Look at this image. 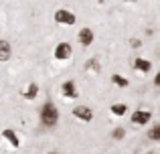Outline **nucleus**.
<instances>
[{"mask_svg":"<svg viewBox=\"0 0 160 154\" xmlns=\"http://www.w3.org/2000/svg\"><path fill=\"white\" fill-rule=\"evenodd\" d=\"M71 55V47L67 43H61L57 49H55V57H57L59 61H63V59H67V57Z\"/></svg>","mask_w":160,"mask_h":154,"instance_id":"5","label":"nucleus"},{"mask_svg":"<svg viewBox=\"0 0 160 154\" xmlns=\"http://www.w3.org/2000/svg\"><path fill=\"white\" fill-rule=\"evenodd\" d=\"M150 120V112H134L132 114V122L134 124H146Z\"/></svg>","mask_w":160,"mask_h":154,"instance_id":"6","label":"nucleus"},{"mask_svg":"<svg viewBox=\"0 0 160 154\" xmlns=\"http://www.w3.org/2000/svg\"><path fill=\"white\" fill-rule=\"evenodd\" d=\"M4 138H8L10 140V144L12 146H18V138H16V134L12 130H4Z\"/></svg>","mask_w":160,"mask_h":154,"instance_id":"10","label":"nucleus"},{"mask_svg":"<svg viewBox=\"0 0 160 154\" xmlns=\"http://www.w3.org/2000/svg\"><path fill=\"white\" fill-rule=\"evenodd\" d=\"M113 136H116V138H122V136H124V130H122V128H118V130L113 132Z\"/></svg>","mask_w":160,"mask_h":154,"instance_id":"15","label":"nucleus"},{"mask_svg":"<svg viewBox=\"0 0 160 154\" xmlns=\"http://www.w3.org/2000/svg\"><path fill=\"white\" fill-rule=\"evenodd\" d=\"M51 154H55V152H51Z\"/></svg>","mask_w":160,"mask_h":154,"instance_id":"17","label":"nucleus"},{"mask_svg":"<svg viewBox=\"0 0 160 154\" xmlns=\"http://www.w3.org/2000/svg\"><path fill=\"white\" fill-rule=\"evenodd\" d=\"M77 39H79V43L81 45H91V41H93V32H91V28H81L79 31V35H77Z\"/></svg>","mask_w":160,"mask_h":154,"instance_id":"4","label":"nucleus"},{"mask_svg":"<svg viewBox=\"0 0 160 154\" xmlns=\"http://www.w3.org/2000/svg\"><path fill=\"white\" fill-rule=\"evenodd\" d=\"M73 116H75V118H79V120H85V122H89V120L93 118L91 110H89V107H85V106L75 107V110H73Z\"/></svg>","mask_w":160,"mask_h":154,"instance_id":"3","label":"nucleus"},{"mask_svg":"<svg viewBox=\"0 0 160 154\" xmlns=\"http://www.w3.org/2000/svg\"><path fill=\"white\" fill-rule=\"evenodd\" d=\"M63 93H65L67 97H75V83L73 81L63 83Z\"/></svg>","mask_w":160,"mask_h":154,"instance_id":"8","label":"nucleus"},{"mask_svg":"<svg viewBox=\"0 0 160 154\" xmlns=\"http://www.w3.org/2000/svg\"><path fill=\"white\" fill-rule=\"evenodd\" d=\"M126 110H128V107L122 106V103H116V106H112V112H113L116 116H124V114H126Z\"/></svg>","mask_w":160,"mask_h":154,"instance_id":"11","label":"nucleus"},{"mask_svg":"<svg viewBox=\"0 0 160 154\" xmlns=\"http://www.w3.org/2000/svg\"><path fill=\"white\" fill-rule=\"evenodd\" d=\"M148 136H150L152 140H158V138H160V126H154L152 130H150V134H148Z\"/></svg>","mask_w":160,"mask_h":154,"instance_id":"14","label":"nucleus"},{"mask_svg":"<svg viewBox=\"0 0 160 154\" xmlns=\"http://www.w3.org/2000/svg\"><path fill=\"white\" fill-rule=\"evenodd\" d=\"M134 67L138 69V71H150V63L144 59H136L134 61Z\"/></svg>","mask_w":160,"mask_h":154,"instance_id":"9","label":"nucleus"},{"mask_svg":"<svg viewBox=\"0 0 160 154\" xmlns=\"http://www.w3.org/2000/svg\"><path fill=\"white\" fill-rule=\"evenodd\" d=\"M41 120H43L45 126H55L57 124V110H55L53 103H45L43 110H41Z\"/></svg>","mask_w":160,"mask_h":154,"instance_id":"1","label":"nucleus"},{"mask_svg":"<svg viewBox=\"0 0 160 154\" xmlns=\"http://www.w3.org/2000/svg\"><path fill=\"white\" fill-rule=\"evenodd\" d=\"M112 81L116 83V85H120V87H126V85H128V81H126V79L122 77V75H113V77H112Z\"/></svg>","mask_w":160,"mask_h":154,"instance_id":"12","label":"nucleus"},{"mask_svg":"<svg viewBox=\"0 0 160 154\" xmlns=\"http://www.w3.org/2000/svg\"><path fill=\"white\" fill-rule=\"evenodd\" d=\"M132 47H140V41H138V39H132Z\"/></svg>","mask_w":160,"mask_h":154,"instance_id":"16","label":"nucleus"},{"mask_svg":"<svg viewBox=\"0 0 160 154\" xmlns=\"http://www.w3.org/2000/svg\"><path fill=\"white\" fill-rule=\"evenodd\" d=\"M55 20H57V22H63V24H73L75 16L71 14L69 10H57L55 12Z\"/></svg>","mask_w":160,"mask_h":154,"instance_id":"2","label":"nucleus"},{"mask_svg":"<svg viewBox=\"0 0 160 154\" xmlns=\"http://www.w3.org/2000/svg\"><path fill=\"white\" fill-rule=\"evenodd\" d=\"M37 89H39V87H37L35 83H31V85H28V89H27V93H24V95L32 99V97H35V95H37Z\"/></svg>","mask_w":160,"mask_h":154,"instance_id":"13","label":"nucleus"},{"mask_svg":"<svg viewBox=\"0 0 160 154\" xmlns=\"http://www.w3.org/2000/svg\"><path fill=\"white\" fill-rule=\"evenodd\" d=\"M12 49L10 45L6 43V41H0V61H8V57H10Z\"/></svg>","mask_w":160,"mask_h":154,"instance_id":"7","label":"nucleus"}]
</instances>
